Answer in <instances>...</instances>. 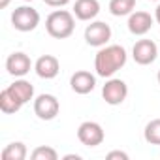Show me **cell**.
I'll list each match as a JSON object with an SVG mask.
<instances>
[{"label": "cell", "instance_id": "obj_1", "mask_svg": "<svg viewBox=\"0 0 160 160\" xmlns=\"http://www.w3.org/2000/svg\"><path fill=\"white\" fill-rule=\"evenodd\" d=\"M126 49L122 45H104L100 47V51L96 53L94 57V70H96V75L100 77H113L124 64H126Z\"/></svg>", "mask_w": 160, "mask_h": 160}, {"label": "cell", "instance_id": "obj_2", "mask_svg": "<svg viewBox=\"0 0 160 160\" xmlns=\"http://www.w3.org/2000/svg\"><path fill=\"white\" fill-rule=\"evenodd\" d=\"M45 30L51 38L64 40L70 38L75 30V15L68 10H55L45 19Z\"/></svg>", "mask_w": 160, "mask_h": 160}, {"label": "cell", "instance_id": "obj_3", "mask_svg": "<svg viewBox=\"0 0 160 160\" xmlns=\"http://www.w3.org/2000/svg\"><path fill=\"white\" fill-rule=\"evenodd\" d=\"M40 25V13L32 6H19L12 12V27L19 32H32Z\"/></svg>", "mask_w": 160, "mask_h": 160}, {"label": "cell", "instance_id": "obj_4", "mask_svg": "<svg viewBox=\"0 0 160 160\" xmlns=\"http://www.w3.org/2000/svg\"><path fill=\"white\" fill-rule=\"evenodd\" d=\"M77 139L85 147H98L104 143L106 134H104L102 124H98L96 121H85L77 128Z\"/></svg>", "mask_w": 160, "mask_h": 160}, {"label": "cell", "instance_id": "obj_5", "mask_svg": "<svg viewBox=\"0 0 160 160\" xmlns=\"http://www.w3.org/2000/svg\"><path fill=\"white\" fill-rule=\"evenodd\" d=\"M128 96V85L119 77H109L106 85L102 87V98L109 106H119L126 100Z\"/></svg>", "mask_w": 160, "mask_h": 160}, {"label": "cell", "instance_id": "obj_6", "mask_svg": "<svg viewBox=\"0 0 160 160\" xmlns=\"http://www.w3.org/2000/svg\"><path fill=\"white\" fill-rule=\"evenodd\" d=\"M111 27L104 21H91L85 28V42L91 47H104L111 40Z\"/></svg>", "mask_w": 160, "mask_h": 160}, {"label": "cell", "instance_id": "obj_7", "mask_svg": "<svg viewBox=\"0 0 160 160\" xmlns=\"http://www.w3.org/2000/svg\"><path fill=\"white\" fill-rule=\"evenodd\" d=\"M160 55V47L152 40H138L132 47V58L139 66H149Z\"/></svg>", "mask_w": 160, "mask_h": 160}, {"label": "cell", "instance_id": "obj_8", "mask_svg": "<svg viewBox=\"0 0 160 160\" xmlns=\"http://www.w3.org/2000/svg\"><path fill=\"white\" fill-rule=\"evenodd\" d=\"M60 111V102L55 94H40L34 98V113L42 121H53Z\"/></svg>", "mask_w": 160, "mask_h": 160}, {"label": "cell", "instance_id": "obj_9", "mask_svg": "<svg viewBox=\"0 0 160 160\" xmlns=\"http://www.w3.org/2000/svg\"><path fill=\"white\" fill-rule=\"evenodd\" d=\"M30 68H32V60L23 51H15L6 58V70L13 77H25L30 72Z\"/></svg>", "mask_w": 160, "mask_h": 160}, {"label": "cell", "instance_id": "obj_10", "mask_svg": "<svg viewBox=\"0 0 160 160\" xmlns=\"http://www.w3.org/2000/svg\"><path fill=\"white\" fill-rule=\"evenodd\" d=\"M70 87L73 92L77 94H89L94 91L96 87V75H92L87 70H77L72 77H70Z\"/></svg>", "mask_w": 160, "mask_h": 160}, {"label": "cell", "instance_id": "obj_11", "mask_svg": "<svg viewBox=\"0 0 160 160\" xmlns=\"http://www.w3.org/2000/svg\"><path fill=\"white\" fill-rule=\"evenodd\" d=\"M154 25V17L147 12H132L128 15V30L134 36H145Z\"/></svg>", "mask_w": 160, "mask_h": 160}, {"label": "cell", "instance_id": "obj_12", "mask_svg": "<svg viewBox=\"0 0 160 160\" xmlns=\"http://www.w3.org/2000/svg\"><path fill=\"white\" fill-rule=\"evenodd\" d=\"M34 72L42 79H55L58 75V72H60V62L53 55H42L34 62Z\"/></svg>", "mask_w": 160, "mask_h": 160}, {"label": "cell", "instance_id": "obj_13", "mask_svg": "<svg viewBox=\"0 0 160 160\" xmlns=\"http://www.w3.org/2000/svg\"><path fill=\"white\" fill-rule=\"evenodd\" d=\"M100 13V2L98 0H75L73 4V15L79 21H92Z\"/></svg>", "mask_w": 160, "mask_h": 160}, {"label": "cell", "instance_id": "obj_14", "mask_svg": "<svg viewBox=\"0 0 160 160\" xmlns=\"http://www.w3.org/2000/svg\"><path fill=\"white\" fill-rule=\"evenodd\" d=\"M8 89H10L23 104H28L30 100H34V87H32L30 81H27V79H23V77H17L12 85H8Z\"/></svg>", "mask_w": 160, "mask_h": 160}, {"label": "cell", "instance_id": "obj_15", "mask_svg": "<svg viewBox=\"0 0 160 160\" xmlns=\"http://www.w3.org/2000/svg\"><path fill=\"white\" fill-rule=\"evenodd\" d=\"M25 104L6 87L2 92H0V109H2V113L6 115H12V113H17Z\"/></svg>", "mask_w": 160, "mask_h": 160}, {"label": "cell", "instance_id": "obj_16", "mask_svg": "<svg viewBox=\"0 0 160 160\" xmlns=\"http://www.w3.org/2000/svg\"><path fill=\"white\" fill-rule=\"evenodd\" d=\"M27 154H28L27 145L23 141H13V143L4 147V151H2L0 156H2V160H25Z\"/></svg>", "mask_w": 160, "mask_h": 160}, {"label": "cell", "instance_id": "obj_17", "mask_svg": "<svg viewBox=\"0 0 160 160\" xmlns=\"http://www.w3.org/2000/svg\"><path fill=\"white\" fill-rule=\"evenodd\" d=\"M136 8V0H109V12L115 17L130 15Z\"/></svg>", "mask_w": 160, "mask_h": 160}, {"label": "cell", "instance_id": "obj_18", "mask_svg": "<svg viewBox=\"0 0 160 160\" xmlns=\"http://www.w3.org/2000/svg\"><path fill=\"white\" fill-rule=\"evenodd\" d=\"M143 138L151 145H160V119H152L145 124Z\"/></svg>", "mask_w": 160, "mask_h": 160}, {"label": "cell", "instance_id": "obj_19", "mask_svg": "<svg viewBox=\"0 0 160 160\" xmlns=\"http://www.w3.org/2000/svg\"><path fill=\"white\" fill-rule=\"evenodd\" d=\"M30 158L32 160H57L58 152L53 147H49V145H40V147H36L30 152Z\"/></svg>", "mask_w": 160, "mask_h": 160}, {"label": "cell", "instance_id": "obj_20", "mask_svg": "<svg viewBox=\"0 0 160 160\" xmlns=\"http://www.w3.org/2000/svg\"><path fill=\"white\" fill-rule=\"evenodd\" d=\"M128 160V154L126 152H122V151H111V152H108V160Z\"/></svg>", "mask_w": 160, "mask_h": 160}, {"label": "cell", "instance_id": "obj_21", "mask_svg": "<svg viewBox=\"0 0 160 160\" xmlns=\"http://www.w3.org/2000/svg\"><path fill=\"white\" fill-rule=\"evenodd\" d=\"M43 2L51 8H64L66 4H70V0H43Z\"/></svg>", "mask_w": 160, "mask_h": 160}, {"label": "cell", "instance_id": "obj_22", "mask_svg": "<svg viewBox=\"0 0 160 160\" xmlns=\"http://www.w3.org/2000/svg\"><path fill=\"white\" fill-rule=\"evenodd\" d=\"M154 19H156V23L160 25V4L156 6V10H154Z\"/></svg>", "mask_w": 160, "mask_h": 160}, {"label": "cell", "instance_id": "obj_23", "mask_svg": "<svg viewBox=\"0 0 160 160\" xmlns=\"http://www.w3.org/2000/svg\"><path fill=\"white\" fill-rule=\"evenodd\" d=\"M73 158L75 160H81V156H79V154H66L64 156V160H73Z\"/></svg>", "mask_w": 160, "mask_h": 160}, {"label": "cell", "instance_id": "obj_24", "mask_svg": "<svg viewBox=\"0 0 160 160\" xmlns=\"http://www.w3.org/2000/svg\"><path fill=\"white\" fill-rule=\"evenodd\" d=\"M8 6H10V0H0V8H2V10L8 8Z\"/></svg>", "mask_w": 160, "mask_h": 160}, {"label": "cell", "instance_id": "obj_25", "mask_svg": "<svg viewBox=\"0 0 160 160\" xmlns=\"http://www.w3.org/2000/svg\"><path fill=\"white\" fill-rule=\"evenodd\" d=\"M156 79H158V83H160V70H158V75H156Z\"/></svg>", "mask_w": 160, "mask_h": 160}, {"label": "cell", "instance_id": "obj_26", "mask_svg": "<svg viewBox=\"0 0 160 160\" xmlns=\"http://www.w3.org/2000/svg\"><path fill=\"white\" fill-rule=\"evenodd\" d=\"M23 2H32V0H23Z\"/></svg>", "mask_w": 160, "mask_h": 160}, {"label": "cell", "instance_id": "obj_27", "mask_svg": "<svg viewBox=\"0 0 160 160\" xmlns=\"http://www.w3.org/2000/svg\"><path fill=\"white\" fill-rule=\"evenodd\" d=\"M152 2H160V0H152Z\"/></svg>", "mask_w": 160, "mask_h": 160}]
</instances>
